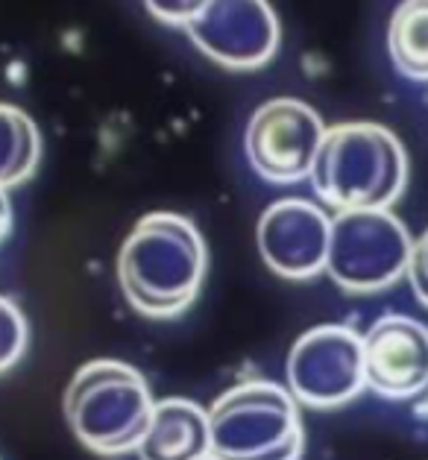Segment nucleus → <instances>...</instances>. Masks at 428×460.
I'll use <instances>...</instances> for the list:
<instances>
[{
    "instance_id": "f257e3e1",
    "label": "nucleus",
    "mask_w": 428,
    "mask_h": 460,
    "mask_svg": "<svg viewBox=\"0 0 428 460\" xmlns=\"http://www.w3.org/2000/svg\"><path fill=\"white\" fill-rule=\"evenodd\" d=\"M206 247L182 214L155 211L138 220L118 255L124 296L147 317H177L200 293Z\"/></svg>"
},
{
    "instance_id": "f03ea898",
    "label": "nucleus",
    "mask_w": 428,
    "mask_h": 460,
    "mask_svg": "<svg viewBox=\"0 0 428 460\" xmlns=\"http://www.w3.org/2000/svg\"><path fill=\"white\" fill-rule=\"evenodd\" d=\"M311 185L326 206L340 211L391 208L408 182V155L399 138L379 124H340L326 129Z\"/></svg>"
},
{
    "instance_id": "7ed1b4c3",
    "label": "nucleus",
    "mask_w": 428,
    "mask_h": 460,
    "mask_svg": "<svg viewBox=\"0 0 428 460\" xmlns=\"http://www.w3.org/2000/svg\"><path fill=\"white\" fill-rule=\"evenodd\" d=\"M144 378L121 361H91L65 390V419L76 440L97 454L138 449L153 416Z\"/></svg>"
},
{
    "instance_id": "20e7f679",
    "label": "nucleus",
    "mask_w": 428,
    "mask_h": 460,
    "mask_svg": "<svg viewBox=\"0 0 428 460\" xmlns=\"http://www.w3.org/2000/svg\"><path fill=\"white\" fill-rule=\"evenodd\" d=\"M211 460H297L299 413L290 393L267 382L229 390L208 411Z\"/></svg>"
},
{
    "instance_id": "39448f33",
    "label": "nucleus",
    "mask_w": 428,
    "mask_h": 460,
    "mask_svg": "<svg viewBox=\"0 0 428 460\" xmlns=\"http://www.w3.org/2000/svg\"><path fill=\"white\" fill-rule=\"evenodd\" d=\"M411 247L402 220L387 208L340 211L328 229L326 270L346 290H381L408 273Z\"/></svg>"
},
{
    "instance_id": "423d86ee",
    "label": "nucleus",
    "mask_w": 428,
    "mask_h": 460,
    "mask_svg": "<svg viewBox=\"0 0 428 460\" xmlns=\"http://www.w3.org/2000/svg\"><path fill=\"white\" fill-rule=\"evenodd\" d=\"M326 126L302 100L276 97L256 109L246 126V158L267 182H299L314 167Z\"/></svg>"
},
{
    "instance_id": "0eeeda50",
    "label": "nucleus",
    "mask_w": 428,
    "mask_h": 460,
    "mask_svg": "<svg viewBox=\"0 0 428 460\" xmlns=\"http://www.w3.org/2000/svg\"><path fill=\"white\" fill-rule=\"evenodd\" d=\"M287 384L311 408H338L364 384L361 337L343 326H320L297 340L287 358Z\"/></svg>"
},
{
    "instance_id": "6e6552de",
    "label": "nucleus",
    "mask_w": 428,
    "mask_h": 460,
    "mask_svg": "<svg viewBox=\"0 0 428 460\" xmlns=\"http://www.w3.org/2000/svg\"><path fill=\"white\" fill-rule=\"evenodd\" d=\"M185 33L211 62L249 71L279 47V21L267 0H206Z\"/></svg>"
},
{
    "instance_id": "1a4fd4ad",
    "label": "nucleus",
    "mask_w": 428,
    "mask_h": 460,
    "mask_svg": "<svg viewBox=\"0 0 428 460\" xmlns=\"http://www.w3.org/2000/svg\"><path fill=\"white\" fill-rule=\"evenodd\" d=\"M364 384L384 399H411L428 387V326L381 317L361 340Z\"/></svg>"
},
{
    "instance_id": "9d476101",
    "label": "nucleus",
    "mask_w": 428,
    "mask_h": 460,
    "mask_svg": "<svg viewBox=\"0 0 428 460\" xmlns=\"http://www.w3.org/2000/svg\"><path fill=\"white\" fill-rule=\"evenodd\" d=\"M328 229L332 220L317 206L305 199H282L261 214L258 249L270 270L282 278L302 282L326 267Z\"/></svg>"
},
{
    "instance_id": "9b49d317",
    "label": "nucleus",
    "mask_w": 428,
    "mask_h": 460,
    "mask_svg": "<svg viewBox=\"0 0 428 460\" xmlns=\"http://www.w3.org/2000/svg\"><path fill=\"white\" fill-rule=\"evenodd\" d=\"M211 449L208 413L188 399L153 405L150 425L138 443L141 460H206Z\"/></svg>"
},
{
    "instance_id": "f8f14e48",
    "label": "nucleus",
    "mask_w": 428,
    "mask_h": 460,
    "mask_svg": "<svg viewBox=\"0 0 428 460\" xmlns=\"http://www.w3.org/2000/svg\"><path fill=\"white\" fill-rule=\"evenodd\" d=\"M387 47L408 79H428V0H402L396 6Z\"/></svg>"
},
{
    "instance_id": "ddd939ff",
    "label": "nucleus",
    "mask_w": 428,
    "mask_h": 460,
    "mask_svg": "<svg viewBox=\"0 0 428 460\" xmlns=\"http://www.w3.org/2000/svg\"><path fill=\"white\" fill-rule=\"evenodd\" d=\"M42 155V138L30 117L0 103V188H12L35 170Z\"/></svg>"
},
{
    "instance_id": "4468645a",
    "label": "nucleus",
    "mask_w": 428,
    "mask_h": 460,
    "mask_svg": "<svg viewBox=\"0 0 428 460\" xmlns=\"http://www.w3.org/2000/svg\"><path fill=\"white\" fill-rule=\"evenodd\" d=\"M27 349V319L12 299L0 296V372L21 361Z\"/></svg>"
},
{
    "instance_id": "2eb2a0df",
    "label": "nucleus",
    "mask_w": 428,
    "mask_h": 460,
    "mask_svg": "<svg viewBox=\"0 0 428 460\" xmlns=\"http://www.w3.org/2000/svg\"><path fill=\"white\" fill-rule=\"evenodd\" d=\"M144 4L155 18H159V21L185 27L191 18L200 12V6L206 4V0H144Z\"/></svg>"
},
{
    "instance_id": "dca6fc26",
    "label": "nucleus",
    "mask_w": 428,
    "mask_h": 460,
    "mask_svg": "<svg viewBox=\"0 0 428 460\" xmlns=\"http://www.w3.org/2000/svg\"><path fill=\"white\" fill-rule=\"evenodd\" d=\"M408 278H411V288L420 296V302L428 305V232L411 247V258H408Z\"/></svg>"
},
{
    "instance_id": "f3484780",
    "label": "nucleus",
    "mask_w": 428,
    "mask_h": 460,
    "mask_svg": "<svg viewBox=\"0 0 428 460\" xmlns=\"http://www.w3.org/2000/svg\"><path fill=\"white\" fill-rule=\"evenodd\" d=\"M9 226H12V206H9L6 191L0 188V241L9 235Z\"/></svg>"
},
{
    "instance_id": "a211bd4d",
    "label": "nucleus",
    "mask_w": 428,
    "mask_h": 460,
    "mask_svg": "<svg viewBox=\"0 0 428 460\" xmlns=\"http://www.w3.org/2000/svg\"><path fill=\"white\" fill-rule=\"evenodd\" d=\"M206 460H211V457H206Z\"/></svg>"
}]
</instances>
